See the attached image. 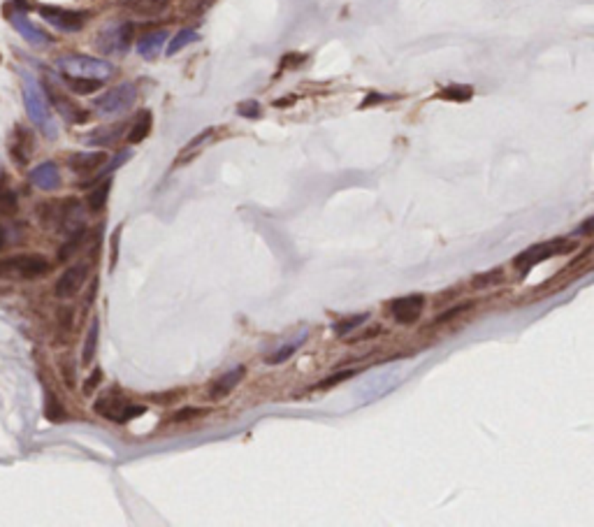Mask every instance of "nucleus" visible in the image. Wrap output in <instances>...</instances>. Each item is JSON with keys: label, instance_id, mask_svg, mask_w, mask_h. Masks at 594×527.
<instances>
[{"label": "nucleus", "instance_id": "obj_1", "mask_svg": "<svg viewBox=\"0 0 594 527\" xmlns=\"http://www.w3.org/2000/svg\"><path fill=\"white\" fill-rule=\"evenodd\" d=\"M40 219H42L44 226L54 228V230L68 235V237L75 232H79V230H86L84 207H81V202H77L75 198L56 200V202H47V205H42Z\"/></svg>", "mask_w": 594, "mask_h": 527}, {"label": "nucleus", "instance_id": "obj_2", "mask_svg": "<svg viewBox=\"0 0 594 527\" xmlns=\"http://www.w3.org/2000/svg\"><path fill=\"white\" fill-rule=\"evenodd\" d=\"M47 91L37 84L33 74H26L23 77V103H26V112H28V119L33 121L37 128H40L49 139L56 137V126L51 121L49 114V103H47Z\"/></svg>", "mask_w": 594, "mask_h": 527}, {"label": "nucleus", "instance_id": "obj_3", "mask_svg": "<svg viewBox=\"0 0 594 527\" xmlns=\"http://www.w3.org/2000/svg\"><path fill=\"white\" fill-rule=\"evenodd\" d=\"M56 68L61 70V74L68 77H86V79H110L114 74V66L110 61L93 59V56H81V54H70L61 56L56 61Z\"/></svg>", "mask_w": 594, "mask_h": 527}, {"label": "nucleus", "instance_id": "obj_4", "mask_svg": "<svg viewBox=\"0 0 594 527\" xmlns=\"http://www.w3.org/2000/svg\"><path fill=\"white\" fill-rule=\"evenodd\" d=\"M573 249H576V242H573V239L553 237V239H546V242H541V244L529 246L527 251H522L520 256L513 260V265L520 270V275H527L534 265L544 263V260L553 258V256H564V253H569Z\"/></svg>", "mask_w": 594, "mask_h": 527}, {"label": "nucleus", "instance_id": "obj_5", "mask_svg": "<svg viewBox=\"0 0 594 527\" xmlns=\"http://www.w3.org/2000/svg\"><path fill=\"white\" fill-rule=\"evenodd\" d=\"M49 270V260L40 253H19L8 260H0V279H40Z\"/></svg>", "mask_w": 594, "mask_h": 527}, {"label": "nucleus", "instance_id": "obj_6", "mask_svg": "<svg viewBox=\"0 0 594 527\" xmlns=\"http://www.w3.org/2000/svg\"><path fill=\"white\" fill-rule=\"evenodd\" d=\"M93 411L112 423H128V421H132V418L142 416L146 411V406L132 404L126 395H119V392H105V395H100L95 399Z\"/></svg>", "mask_w": 594, "mask_h": 527}, {"label": "nucleus", "instance_id": "obj_7", "mask_svg": "<svg viewBox=\"0 0 594 527\" xmlns=\"http://www.w3.org/2000/svg\"><path fill=\"white\" fill-rule=\"evenodd\" d=\"M135 100H137V86L132 81H123V84L105 91L100 98H95L93 107L102 117H114V114H123L130 110L135 105Z\"/></svg>", "mask_w": 594, "mask_h": 527}, {"label": "nucleus", "instance_id": "obj_8", "mask_svg": "<svg viewBox=\"0 0 594 527\" xmlns=\"http://www.w3.org/2000/svg\"><path fill=\"white\" fill-rule=\"evenodd\" d=\"M132 37H135V26H132L130 21L114 23V26L100 30L98 40H95V47L105 56H123L128 54V49H130Z\"/></svg>", "mask_w": 594, "mask_h": 527}, {"label": "nucleus", "instance_id": "obj_9", "mask_svg": "<svg viewBox=\"0 0 594 527\" xmlns=\"http://www.w3.org/2000/svg\"><path fill=\"white\" fill-rule=\"evenodd\" d=\"M40 14L47 23H51L56 30H63V33H77V30L84 28L86 23V12H77V10H66V8H40Z\"/></svg>", "mask_w": 594, "mask_h": 527}, {"label": "nucleus", "instance_id": "obj_10", "mask_svg": "<svg viewBox=\"0 0 594 527\" xmlns=\"http://www.w3.org/2000/svg\"><path fill=\"white\" fill-rule=\"evenodd\" d=\"M390 316L402 326H413L425 309V295L423 293H411L404 297H395L390 302Z\"/></svg>", "mask_w": 594, "mask_h": 527}, {"label": "nucleus", "instance_id": "obj_11", "mask_svg": "<svg viewBox=\"0 0 594 527\" xmlns=\"http://www.w3.org/2000/svg\"><path fill=\"white\" fill-rule=\"evenodd\" d=\"M44 91H47V98H49L51 107H54V110L59 112L68 123L77 126V123H86V121H88V114H86L84 107H79V105L75 103V100H70L68 95L61 93L56 86L44 84Z\"/></svg>", "mask_w": 594, "mask_h": 527}, {"label": "nucleus", "instance_id": "obj_12", "mask_svg": "<svg viewBox=\"0 0 594 527\" xmlns=\"http://www.w3.org/2000/svg\"><path fill=\"white\" fill-rule=\"evenodd\" d=\"M8 149H10V156L17 161V165H26L35 151L33 130L26 128V126H14V130H12V135L8 139Z\"/></svg>", "mask_w": 594, "mask_h": 527}, {"label": "nucleus", "instance_id": "obj_13", "mask_svg": "<svg viewBox=\"0 0 594 527\" xmlns=\"http://www.w3.org/2000/svg\"><path fill=\"white\" fill-rule=\"evenodd\" d=\"M86 277H88V265H86V263H79V265H72V268H68V270L59 277V281H56V288H54L56 297H61V300L75 297L77 293H79L81 286H84Z\"/></svg>", "mask_w": 594, "mask_h": 527}, {"label": "nucleus", "instance_id": "obj_14", "mask_svg": "<svg viewBox=\"0 0 594 527\" xmlns=\"http://www.w3.org/2000/svg\"><path fill=\"white\" fill-rule=\"evenodd\" d=\"M8 19H10L12 26L17 28V33L21 35L28 44H33V47H47V44L51 42V37H49L47 33H44V30L37 28L35 23L28 19V14H23V12H19V10H10Z\"/></svg>", "mask_w": 594, "mask_h": 527}, {"label": "nucleus", "instance_id": "obj_15", "mask_svg": "<svg viewBox=\"0 0 594 527\" xmlns=\"http://www.w3.org/2000/svg\"><path fill=\"white\" fill-rule=\"evenodd\" d=\"M244 377H246V367L244 365H237V367H232V370H228L223 377H219L212 384V388H209V397H212L214 402H219V399L228 397L230 392H232L241 384V381H244Z\"/></svg>", "mask_w": 594, "mask_h": 527}, {"label": "nucleus", "instance_id": "obj_16", "mask_svg": "<svg viewBox=\"0 0 594 527\" xmlns=\"http://www.w3.org/2000/svg\"><path fill=\"white\" fill-rule=\"evenodd\" d=\"M105 163H107L105 151H79V154H72L68 158L70 170L77 175H91L95 170H100Z\"/></svg>", "mask_w": 594, "mask_h": 527}, {"label": "nucleus", "instance_id": "obj_17", "mask_svg": "<svg viewBox=\"0 0 594 527\" xmlns=\"http://www.w3.org/2000/svg\"><path fill=\"white\" fill-rule=\"evenodd\" d=\"M28 179L35 188H40V190H56L61 186V170L54 161H47V163L37 165L33 172H30Z\"/></svg>", "mask_w": 594, "mask_h": 527}, {"label": "nucleus", "instance_id": "obj_18", "mask_svg": "<svg viewBox=\"0 0 594 527\" xmlns=\"http://www.w3.org/2000/svg\"><path fill=\"white\" fill-rule=\"evenodd\" d=\"M165 42H168V33L165 30H151V33H146L137 40V54L146 61H153L165 49Z\"/></svg>", "mask_w": 594, "mask_h": 527}, {"label": "nucleus", "instance_id": "obj_19", "mask_svg": "<svg viewBox=\"0 0 594 527\" xmlns=\"http://www.w3.org/2000/svg\"><path fill=\"white\" fill-rule=\"evenodd\" d=\"M123 130H126V126H121V123L102 126V128L93 130L91 135L86 137V142L93 144V147H100V149H102V147H112V144L119 142V137L123 135Z\"/></svg>", "mask_w": 594, "mask_h": 527}, {"label": "nucleus", "instance_id": "obj_20", "mask_svg": "<svg viewBox=\"0 0 594 527\" xmlns=\"http://www.w3.org/2000/svg\"><path fill=\"white\" fill-rule=\"evenodd\" d=\"M214 128H204L202 132H197V135L190 139V142L186 144V147L181 149V154H179V158L175 163H179V165H184V163H188V161H193V158L200 154V151L207 147L209 142H212V137H214Z\"/></svg>", "mask_w": 594, "mask_h": 527}, {"label": "nucleus", "instance_id": "obj_21", "mask_svg": "<svg viewBox=\"0 0 594 527\" xmlns=\"http://www.w3.org/2000/svg\"><path fill=\"white\" fill-rule=\"evenodd\" d=\"M153 128V117L149 110H142L139 112V117L135 119V123L130 126V130H128V144H139L144 142L146 137H149V132Z\"/></svg>", "mask_w": 594, "mask_h": 527}, {"label": "nucleus", "instance_id": "obj_22", "mask_svg": "<svg viewBox=\"0 0 594 527\" xmlns=\"http://www.w3.org/2000/svg\"><path fill=\"white\" fill-rule=\"evenodd\" d=\"M44 418H47L49 423H63L68 418L66 406L61 404L59 395L51 388H44Z\"/></svg>", "mask_w": 594, "mask_h": 527}, {"label": "nucleus", "instance_id": "obj_23", "mask_svg": "<svg viewBox=\"0 0 594 527\" xmlns=\"http://www.w3.org/2000/svg\"><path fill=\"white\" fill-rule=\"evenodd\" d=\"M126 8L139 17H158L168 10V0H126Z\"/></svg>", "mask_w": 594, "mask_h": 527}, {"label": "nucleus", "instance_id": "obj_24", "mask_svg": "<svg viewBox=\"0 0 594 527\" xmlns=\"http://www.w3.org/2000/svg\"><path fill=\"white\" fill-rule=\"evenodd\" d=\"M98 339H100V323H98V319H93L91 326H88L86 337H84V348H81V365H84V367H88L95 360Z\"/></svg>", "mask_w": 594, "mask_h": 527}, {"label": "nucleus", "instance_id": "obj_25", "mask_svg": "<svg viewBox=\"0 0 594 527\" xmlns=\"http://www.w3.org/2000/svg\"><path fill=\"white\" fill-rule=\"evenodd\" d=\"M19 209L17 193L10 188L8 177L0 175V217H14Z\"/></svg>", "mask_w": 594, "mask_h": 527}, {"label": "nucleus", "instance_id": "obj_26", "mask_svg": "<svg viewBox=\"0 0 594 527\" xmlns=\"http://www.w3.org/2000/svg\"><path fill=\"white\" fill-rule=\"evenodd\" d=\"M397 384H399V374H383L381 379H376V381H372V384H367V388H369V399H376V397H381V395H386L388 390H395L397 388Z\"/></svg>", "mask_w": 594, "mask_h": 527}, {"label": "nucleus", "instance_id": "obj_27", "mask_svg": "<svg viewBox=\"0 0 594 527\" xmlns=\"http://www.w3.org/2000/svg\"><path fill=\"white\" fill-rule=\"evenodd\" d=\"M304 339H306V332H302L297 339H293V341H288V344H284L281 348H277V351H274L270 358H267V363H270V365H284L286 360L293 358V355L297 353V348L304 344Z\"/></svg>", "mask_w": 594, "mask_h": 527}, {"label": "nucleus", "instance_id": "obj_28", "mask_svg": "<svg viewBox=\"0 0 594 527\" xmlns=\"http://www.w3.org/2000/svg\"><path fill=\"white\" fill-rule=\"evenodd\" d=\"M63 81H66V86L70 88L72 93L77 95H88L93 91H98V88L102 86L100 79H86V77H68V74H63Z\"/></svg>", "mask_w": 594, "mask_h": 527}, {"label": "nucleus", "instance_id": "obj_29", "mask_svg": "<svg viewBox=\"0 0 594 527\" xmlns=\"http://www.w3.org/2000/svg\"><path fill=\"white\" fill-rule=\"evenodd\" d=\"M369 319V314L365 311V314H353V316H344L341 321H337L335 326H332V330H335L337 337H346V335H350L353 330H357Z\"/></svg>", "mask_w": 594, "mask_h": 527}, {"label": "nucleus", "instance_id": "obj_30", "mask_svg": "<svg viewBox=\"0 0 594 527\" xmlns=\"http://www.w3.org/2000/svg\"><path fill=\"white\" fill-rule=\"evenodd\" d=\"M195 40H197V33H195L193 28H181V30H179V33L170 40L168 49H165V54L175 56V54L181 52V49H186L188 44H193Z\"/></svg>", "mask_w": 594, "mask_h": 527}, {"label": "nucleus", "instance_id": "obj_31", "mask_svg": "<svg viewBox=\"0 0 594 527\" xmlns=\"http://www.w3.org/2000/svg\"><path fill=\"white\" fill-rule=\"evenodd\" d=\"M471 95H474V88L462 86V84H453V86H446V88L439 91V98H442V100H455V103L471 100Z\"/></svg>", "mask_w": 594, "mask_h": 527}, {"label": "nucleus", "instance_id": "obj_32", "mask_svg": "<svg viewBox=\"0 0 594 527\" xmlns=\"http://www.w3.org/2000/svg\"><path fill=\"white\" fill-rule=\"evenodd\" d=\"M110 190H112V179H105V183H100V186L88 195V209H91V212H100V209L105 207Z\"/></svg>", "mask_w": 594, "mask_h": 527}, {"label": "nucleus", "instance_id": "obj_33", "mask_svg": "<svg viewBox=\"0 0 594 527\" xmlns=\"http://www.w3.org/2000/svg\"><path fill=\"white\" fill-rule=\"evenodd\" d=\"M84 237H86V230H79V232H75V235H70L68 237V242L61 246V251H59V260L63 263V260H68V258H72L77 251H79V246L84 244Z\"/></svg>", "mask_w": 594, "mask_h": 527}, {"label": "nucleus", "instance_id": "obj_34", "mask_svg": "<svg viewBox=\"0 0 594 527\" xmlns=\"http://www.w3.org/2000/svg\"><path fill=\"white\" fill-rule=\"evenodd\" d=\"M357 372H360V370H341V372H335V374H332V377L323 379V381H318V384L314 386V388H316V390H330V388H335V386L344 384V381L353 379Z\"/></svg>", "mask_w": 594, "mask_h": 527}, {"label": "nucleus", "instance_id": "obj_35", "mask_svg": "<svg viewBox=\"0 0 594 527\" xmlns=\"http://www.w3.org/2000/svg\"><path fill=\"white\" fill-rule=\"evenodd\" d=\"M504 281V272L502 270H493V272H485V275H476L471 279V286L474 288H490V286Z\"/></svg>", "mask_w": 594, "mask_h": 527}, {"label": "nucleus", "instance_id": "obj_36", "mask_svg": "<svg viewBox=\"0 0 594 527\" xmlns=\"http://www.w3.org/2000/svg\"><path fill=\"white\" fill-rule=\"evenodd\" d=\"M128 158H130V151H123V154L114 156L110 163H105V165H102V168H100V175L95 177V181H100V179H102V175H110V172H114V170H117V168H121V165H123V163L128 161Z\"/></svg>", "mask_w": 594, "mask_h": 527}, {"label": "nucleus", "instance_id": "obj_37", "mask_svg": "<svg viewBox=\"0 0 594 527\" xmlns=\"http://www.w3.org/2000/svg\"><path fill=\"white\" fill-rule=\"evenodd\" d=\"M204 414L202 409H195V406H184V409H179L175 416H172V423H188V421H195V418H200Z\"/></svg>", "mask_w": 594, "mask_h": 527}, {"label": "nucleus", "instance_id": "obj_38", "mask_svg": "<svg viewBox=\"0 0 594 527\" xmlns=\"http://www.w3.org/2000/svg\"><path fill=\"white\" fill-rule=\"evenodd\" d=\"M260 103H255V100H244V103L237 105V114L244 119H258L260 117Z\"/></svg>", "mask_w": 594, "mask_h": 527}, {"label": "nucleus", "instance_id": "obj_39", "mask_svg": "<svg viewBox=\"0 0 594 527\" xmlns=\"http://www.w3.org/2000/svg\"><path fill=\"white\" fill-rule=\"evenodd\" d=\"M100 384H102V370H100V367H95V370L88 374V379L84 381L81 390H84V395H93V390L98 388Z\"/></svg>", "mask_w": 594, "mask_h": 527}, {"label": "nucleus", "instance_id": "obj_40", "mask_svg": "<svg viewBox=\"0 0 594 527\" xmlns=\"http://www.w3.org/2000/svg\"><path fill=\"white\" fill-rule=\"evenodd\" d=\"M61 372H63V379L68 381V386L72 388L75 386V367L70 363H61Z\"/></svg>", "mask_w": 594, "mask_h": 527}, {"label": "nucleus", "instance_id": "obj_41", "mask_svg": "<svg viewBox=\"0 0 594 527\" xmlns=\"http://www.w3.org/2000/svg\"><path fill=\"white\" fill-rule=\"evenodd\" d=\"M469 307H471V302H467V304H462V307H455V309H451V311H448V314H442V316H439V319H437V323H444V321H451V319H453V316H459V314H462V311H464V309H469Z\"/></svg>", "mask_w": 594, "mask_h": 527}, {"label": "nucleus", "instance_id": "obj_42", "mask_svg": "<svg viewBox=\"0 0 594 527\" xmlns=\"http://www.w3.org/2000/svg\"><path fill=\"white\" fill-rule=\"evenodd\" d=\"M576 235H594V217H590L583 226L576 228Z\"/></svg>", "mask_w": 594, "mask_h": 527}, {"label": "nucleus", "instance_id": "obj_43", "mask_svg": "<svg viewBox=\"0 0 594 527\" xmlns=\"http://www.w3.org/2000/svg\"><path fill=\"white\" fill-rule=\"evenodd\" d=\"M5 242H8V230H5V228L0 226V251H3Z\"/></svg>", "mask_w": 594, "mask_h": 527}, {"label": "nucleus", "instance_id": "obj_44", "mask_svg": "<svg viewBox=\"0 0 594 527\" xmlns=\"http://www.w3.org/2000/svg\"><path fill=\"white\" fill-rule=\"evenodd\" d=\"M277 107H284V105H293V98H281V100H277V103H274Z\"/></svg>", "mask_w": 594, "mask_h": 527}]
</instances>
